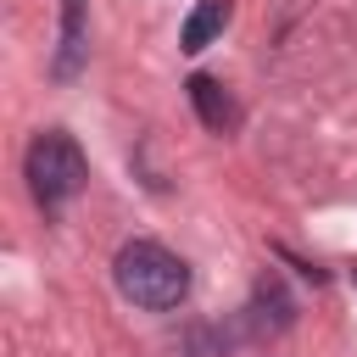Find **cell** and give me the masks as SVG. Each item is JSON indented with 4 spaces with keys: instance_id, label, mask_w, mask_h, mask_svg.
Masks as SVG:
<instances>
[{
    "instance_id": "obj_1",
    "label": "cell",
    "mask_w": 357,
    "mask_h": 357,
    "mask_svg": "<svg viewBox=\"0 0 357 357\" xmlns=\"http://www.w3.org/2000/svg\"><path fill=\"white\" fill-rule=\"evenodd\" d=\"M112 273H117V290H123L134 307H145V312H167V307H178V301L190 296V268H184V257H173V251L156 245V240H128V245L117 251Z\"/></svg>"
},
{
    "instance_id": "obj_2",
    "label": "cell",
    "mask_w": 357,
    "mask_h": 357,
    "mask_svg": "<svg viewBox=\"0 0 357 357\" xmlns=\"http://www.w3.org/2000/svg\"><path fill=\"white\" fill-rule=\"evenodd\" d=\"M22 173H28V190H33V201H39L45 212H56L61 201H73V195L89 184V162H84L78 139L61 134V128H45V134L28 145Z\"/></svg>"
},
{
    "instance_id": "obj_3",
    "label": "cell",
    "mask_w": 357,
    "mask_h": 357,
    "mask_svg": "<svg viewBox=\"0 0 357 357\" xmlns=\"http://www.w3.org/2000/svg\"><path fill=\"white\" fill-rule=\"evenodd\" d=\"M184 89H190V106H195V117H201L212 134H229V128L240 123V106L229 100V89H223L212 73H190V84H184Z\"/></svg>"
},
{
    "instance_id": "obj_4",
    "label": "cell",
    "mask_w": 357,
    "mask_h": 357,
    "mask_svg": "<svg viewBox=\"0 0 357 357\" xmlns=\"http://www.w3.org/2000/svg\"><path fill=\"white\" fill-rule=\"evenodd\" d=\"M229 17H234V0H195V11L184 17V28H178V50H206L223 28H229Z\"/></svg>"
},
{
    "instance_id": "obj_5",
    "label": "cell",
    "mask_w": 357,
    "mask_h": 357,
    "mask_svg": "<svg viewBox=\"0 0 357 357\" xmlns=\"http://www.w3.org/2000/svg\"><path fill=\"white\" fill-rule=\"evenodd\" d=\"M89 56V28H84V0H61V45H56V78H73Z\"/></svg>"
}]
</instances>
